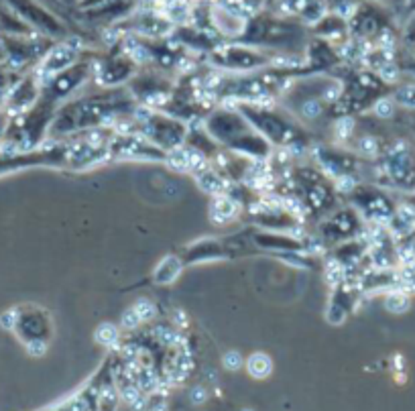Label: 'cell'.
I'll list each match as a JSON object with an SVG mask.
<instances>
[{
  "mask_svg": "<svg viewBox=\"0 0 415 411\" xmlns=\"http://www.w3.org/2000/svg\"><path fill=\"white\" fill-rule=\"evenodd\" d=\"M206 131L220 141L222 145H228L236 153L263 159L269 155V143L257 131L251 128V124L244 120V116L232 111H218L206 120Z\"/></svg>",
  "mask_w": 415,
  "mask_h": 411,
  "instance_id": "obj_1",
  "label": "cell"
},
{
  "mask_svg": "<svg viewBox=\"0 0 415 411\" xmlns=\"http://www.w3.org/2000/svg\"><path fill=\"white\" fill-rule=\"evenodd\" d=\"M240 114H242L244 118H251L255 131H257L263 139L271 141V143L285 145V147L303 143L302 128L296 126V124H289L287 118H283L281 114L275 113V111H269L267 106H259V104H257V106L240 104Z\"/></svg>",
  "mask_w": 415,
  "mask_h": 411,
  "instance_id": "obj_2",
  "label": "cell"
},
{
  "mask_svg": "<svg viewBox=\"0 0 415 411\" xmlns=\"http://www.w3.org/2000/svg\"><path fill=\"white\" fill-rule=\"evenodd\" d=\"M0 324L8 330H15L19 338L25 342L27 350L31 354H43L47 344H45V334H47V314L39 307H19L2 314Z\"/></svg>",
  "mask_w": 415,
  "mask_h": 411,
  "instance_id": "obj_3",
  "label": "cell"
},
{
  "mask_svg": "<svg viewBox=\"0 0 415 411\" xmlns=\"http://www.w3.org/2000/svg\"><path fill=\"white\" fill-rule=\"evenodd\" d=\"M212 61L224 70H234V72H249V70L261 68L267 64L264 55L249 49V47H240V45L218 47L212 53Z\"/></svg>",
  "mask_w": 415,
  "mask_h": 411,
  "instance_id": "obj_4",
  "label": "cell"
},
{
  "mask_svg": "<svg viewBox=\"0 0 415 411\" xmlns=\"http://www.w3.org/2000/svg\"><path fill=\"white\" fill-rule=\"evenodd\" d=\"M8 4L23 17L27 19L31 25H35L39 29H45L49 33H59L61 27L57 23V19L53 15H49L45 8L37 6L33 0H8Z\"/></svg>",
  "mask_w": 415,
  "mask_h": 411,
  "instance_id": "obj_5",
  "label": "cell"
},
{
  "mask_svg": "<svg viewBox=\"0 0 415 411\" xmlns=\"http://www.w3.org/2000/svg\"><path fill=\"white\" fill-rule=\"evenodd\" d=\"M133 72V64L118 57V59H110L102 70H100V82L113 86V84H118L122 82L124 77H128V74Z\"/></svg>",
  "mask_w": 415,
  "mask_h": 411,
  "instance_id": "obj_6",
  "label": "cell"
},
{
  "mask_svg": "<svg viewBox=\"0 0 415 411\" xmlns=\"http://www.w3.org/2000/svg\"><path fill=\"white\" fill-rule=\"evenodd\" d=\"M247 371L255 379H267L273 371V363L271 359L263 352H255L249 361H247Z\"/></svg>",
  "mask_w": 415,
  "mask_h": 411,
  "instance_id": "obj_7",
  "label": "cell"
},
{
  "mask_svg": "<svg viewBox=\"0 0 415 411\" xmlns=\"http://www.w3.org/2000/svg\"><path fill=\"white\" fill-rule=\"evenodd\" d=\"M116 338H118V330L114 328L113 324H102L98 328V332H96V340L100 344H104V346H110L113 342H116Z\"/></svg>",
  "mask_w": 415,
  "mask_h": 411,
  "instance_id": "obj_8",
  "label": "cell"
},
{
  "mask_svg": "<svg viewBox=\"0 0 415 411\" xmlns=\"http://www.w3.org/2000/svg\"><path fill=\"white\" fill-rule=\"evenodd\" d=\"M224 367H226L228 371H238L240 369V365H242V356H240V352H236V350H230L224 354Z\"/></svg>",
  "mask_w": 415,
  "mask_h": 411,
  "instance_id": "obj_9",
  "label": "cell"
},
{
  "mask_svg": "<svg viewBox=\"0 0 415 411\" xmlns=\"http://www.w3.org/2000/svg\"><path fill=\"white\" fill-rule=\"evenodd\" d=\"M206 397H208V393H206V389H204V387H193V389L189 391V399H191L195 405L204 403V401H206Z\"/></svg>",
  "mask_w": 415,
  "mask_h": 411,
  "instance_id": "obj_10",
  "label": "cell"
},
{
  "mask_svg": "<svg viewBox=\"0 0 415 411\" xmlns=\"http://www.w3.org/2000/svg\"><path fill=\"white\" fill-rule=\"evenodd\" d=\"M242 411H253V410H242Z\"/></svg>",
  "mask_w": 415,
  "mask_h": 411,
  "instance_id": "obj_11",
  "label": "cell"
}]
</instances>
